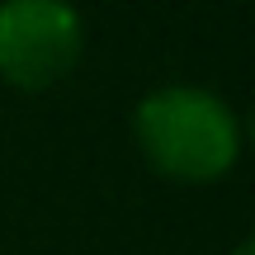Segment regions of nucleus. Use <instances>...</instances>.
Instances as JSON below:
<instances>
[{
	"label": "nucleus",
	"instance_id": "obj_1",
	"mask_svg": "<svg viewBox=\"0 0 255 255\" xmlns=\"http://www.w3.org/2000/svg\"><path fill=\"white\" fill-rule=\"evenodd\" d=\"M132 137L146 161L180 184H208L227 175L241 156L237 114L199 85L151 90L132 109Z\"/></svg>",
	"mask_w": 255,
	"mask_h": 255
},
{
	"label": "nucleus",
	"instance_id": "obj_2",
	"mask_svg": "<svg viewBox=\"0 0 255 255\" xmlns=\"http://www.w3.org/2000/svg\"><path fill=\"white\" fill-rule=\"evenodd\" d=\"M85 24L76 9L52 0L0 5V76L14 90H47L76 66Z\"/></svg>",
	"mask_w": 255,
	"mask_h": 255
},
{
	"label": "nucleus",
	"instance_id": "obj_3",
	"mask_svg": "<svg viewBox=\"0 0 255 255\" xmlns=\"http://www.w3.org/2000/svg\"><path fill=\"white\" fill-rule=\"evenodd\" d=\"M232 255H255V246H251V241H241V246L232 251Z\"/></svg>",
	"mask_w": 255,
	"mask_h": 255
}]
</instances>
